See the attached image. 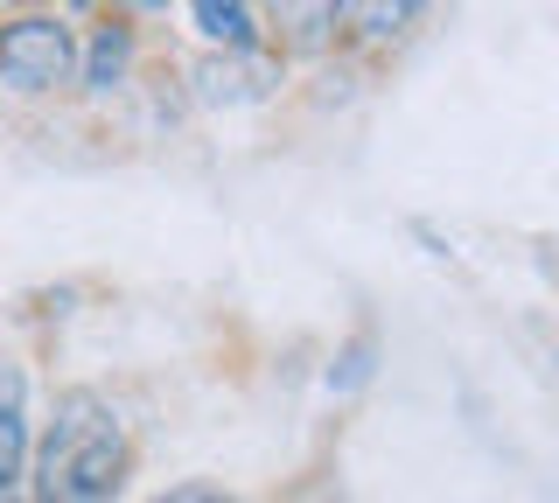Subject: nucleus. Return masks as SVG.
Here are the masks:
<instances>
[{
	"label": "nucleus",
	"mask_w": 559,
	"mask_h": 503,
	"mask_svg": "<svg viewBox=\"0 0 559 503\" xmlns=\"http://www.w3.org/2000/svg\"><path fill=\"white\" fill-rule=\"evenodd\" d=\"M133 476V427L92 385H63L49 398V420L35 427L28 496L43 503H105Z\"/></svg>",
	"instance_id": "f257e3e1"
},
{
	"label": "nucleus",
	"mask_w": 559,
	"mask_h": 503,
	"mask_svg": "<svg viewBox=\"0 0 559 503\" xmlns=\"http://www.w3.org/2000/svg\"><path fill=\"white\" fill-rule=\"evenodd\" d=\"M84 36L63 8H22L0 14V84L14 98H63L78 92Z\"/></svg>",
	"instance_id": "f03ea898"
},
{
	"label": "nucleus",
	"mask_w": 559,
	"mask_h": 503,
	"mask_svg": "<svg viewBox=\"0 0 559 503\" xmlns=\"http://www.w3.org/2000/svg\"><path fill=\"white\" fill-rule=\"evenodd\" d=\"M133 63H140V22L119 8H98L92 28H84V57H78V92L84 98H112L133 84Z\"/></svg>",
	"instance_id": "7ed1b4c3"
},
{
	"label": "nucleus",
	"mask_w": 559,
	"mask_h": 503,
	"mask_svg": "<svg viewBox=\"0 0 559 503\" xmlns=\"http://www.w3.org/2000/svg\"><path fill=\"white\" fill-rule=\"evenodd\" d=\"M35 462V412H28V371L14 357H0V503L28 490Z\"/></svg>",
	"instance_id": "20e7f679"
},
{
	"label": "nucleus",
	"mask_w": 559,
	"mask_h": 503,
	"mask_svg": "<svg viewBox=\"0 0 559 503\" xmlns=\"http://www.w3.org/2000/svg\"><path fill=\"white\" fill-rule=\"evenodd\" d=\"M280 57H329L343 43V0H259Z\"/></svg>",
	"instance_id": "39448f33"
},
{
	"label": "nucleus",
	"mask_w": 559,
	"mask_h": 503,
	"mask_svg": "<svg viewBox=\"0 0 559 503\" xmlns=\"http://www.w3.org/2000/svg\"><path fill=\"white\" fill-rule=\"evenodd\" d=\"M182 28L203 49H224V57H245V49H273L266 14L259 0H182Z\"/></svg>",
	"instance_id": "423d86ee"
},
{
	"label": "nucleus",
	"mask_w": 559,
	"mask_h": 503,
	"mask_svg": "<svg viewBox=\"0 0 559 503\" xmlns=\"http://www.w3.org/2000/svg\"><path fill=\"white\" fill-rule=\"evenodd\" d=\"M433 0H343V43L349 49H399L413 36L419 22H427Z\"/></svg>",
	"instance_id": "0eeeda50"
},
{
	"label": "nucleus",
	"mask_w": 559,
	"mask_h": 503,
	"mask_svg": "<svg viewBox=\"0 0 559 503\" xmlns=\"http://www.w3.org/2000/svg\"><path fill=\"white\" fill-rule=\"evenodd\" d=\"M371 371H378V336H371V328H357V336L336 350V363H329V392H336V398L364 392V385H371Z\"/></svg>",
	"instance_id": "6e6552de"
},
{
	"label": "nucleus",
	"mask_w": 559,
	"mask_h": 503,
	"mask_svg": "<svg viewBox=\"0 0 559 503\" xmlns=\"http://www.w3.org/2000/svg\"><path fill=\"white\" fill-rule=\"evenodd\" d=\"M105 8L133 14V22H154V14H168V0H105Z\"/></svg>",
	"instance_id": "1a4fd4ad"
},
{
	"label": "nucleus",
	"mask_w": 559,
	"mask_h": 503,
	"mask_svg": "<svg viewBox=\"0 0 559 503\" xmlns=\"http://www.w3.org/2000/svg\"><path fill=\"white\" fill-rule=\"evenodd\" d=\"M168 496H175V503H210V496H217V482H175Z\"/></svg>",
	"instance_id": "9d476101"
},
{
	"label": "nucleus",
	"mask_w": 559,
	"mask_h": 503,
	"mask_svg": "<svg viewBox=\"0 0 559 503\" xmlns=\"http://www.w3.org/2000/svg\"><path fill=\"white\" fill-rule=\"evenodd\" d=\"M57 8H63V14H70V22H78V14H84V22H92V14H98V8H105V0H57Z\"/></svg>",
	"instance_id": "9b49d317"
}]
</instances>
